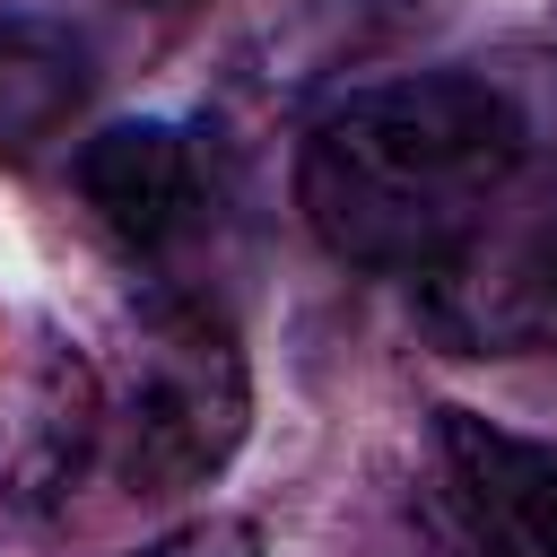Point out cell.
Masks as SVG:
<instances>
[{"label": "cell", "mask_w": 557, "mask_h": 557, "mask_svg": "<svg viewBox=\"0 0 557 557\" xmlns=\"http://www.w3.org/2000/svg\"><path fill=\"white\" fill-rule=\"evenodd\" d=\"M444 470L461 505L522 557H557V444L487 426L470 409H444Z\"/></svg>", "instance_id": "5"}, {"label": "cell", "mask_w": 557, "mask_h": 557, "mask_svg": "<svg viewBox=\"0 0 557 557\" xmlns=\"http://www.w3.org/2000/svg\"><path fill=\"white\" fill-rule=\"evenodd\" d=\"M78 191L113 244L165 252L200 218V148L174 122H113L78 148Z\"/></svg>", "instance_id": "4"}, {"label": "cell", "mask_w": 557, "mask_h": 557, "mask_svg": "<svg viewBox=\"0 0 557 557\" xmlns=\"http://www.w3.org/2000/svg\"><path fill=\"white\" fill-rule=\"evenodd\" d=\"M522 157L531 131L505 87L470 70H418V78L348 87L339 104L313 113L296 157V200L339 261L426 278L522 183Z\"/></svg>", "instance_id": "1"}, {"label": "cell", "mask_w": 557, "mask_h": 557, "mask_svg": "<svg viewBox=\"0 0 557 557\" xmlns=\"http://www.w3.org/2000/svg\"><path fill=\"white\" fill-rule=\"evenodd\" d=\"M139 557H261V531L235 522V513H209V522H183V531L148 540Z\"/></svg>", "instance_id": "6"}, {"label": "cell", "mask_w": 557, "mask_h": 557, "mask_svg": "<svg viewBox=\"0 0 557 557\" xmlns=\"http://www.w3.org/2000/svg\"><path fill=\"white\" fill-rule=\"evenodd\" d=\"M244 348L209 305H148L139 339H131V383L113 409V461L139 496L165 487H200L209 470H226V453L244 444Z\"/></svg>", "instance_id": "2"}, {"label": "cell", "mask_w": 557, "mask_h": 557, "mask_svg": "<svg viewBox=\"0 0 557 557\" xmlns=\"http://www.w3.org/2000/svg\"><path fill=\"white\" fill-rule=\"evenodd\" d=\"M426 322L470 357H513L557 339V191L496 200L479 235L426 270Z\"/></svg>", "instance_id": "3"}]
</instances>
